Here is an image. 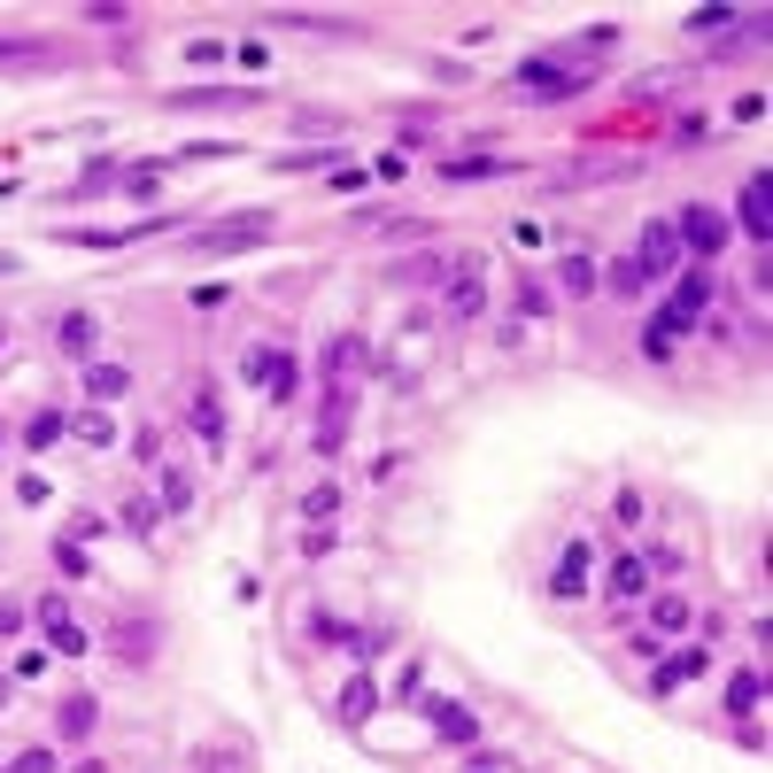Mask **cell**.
<instances>
[{
  "mask_svg": "<svg viewBox=\"0 0 773 773\" xmlns=\"http://www.w3.org/2000/svg\"><path fill=\"white\" fill-rule=\"evenodd\" d=\"M55 349H62V357H77V364H94V349H101V325H94V310H70V317L55 325Z\"/></svg>",
  "mask_w": 773,
  "mask_h": 773,
  "instance_id": "obj_6",
  "label": "cell"
},
{
  "mask_svg": "<svg viewBox=\"0 0 773 773\" xmlns=\"http://www.w3.org/2000/svg\"><path fill=\"white\" fill-rule=\"evenodd\" d=\"M442 271H449V264H442V255H418V264H402L395 279H402V287H434Z\"/></svg>",
  "mask_w": 773,
  "mask_h": 773,
  "instance_id": "obj_33",
  "label": "cell"
},
{
  "mask_svg": "<svg viewBox=\"0 0 773 773\" xmlns=\"http://www.w3.org/2000/svg\"><path fill=\"white\" fill-rule=\"evenodd\" d=\"M650 627L657 635H689L697 627V604H689V595H673V588H657L650 595Z\"/></svg>",
  "mask_w": 773,
  "mask_h": 773,
  "instance_id": "obj_10",
  "label": "cell"
},
{
  "mask_svg": "<svg viewBox=\"0 0 773 773\" xmlns=\"http://www.w3.org/2000/svg\"><path fill=\"white\" fill-rule=\"evenodd\" d=\"M519 310H527V317H534V310L549 317V287H534V279H527V287H519Z\"/></svg>",
  "mask_w": 773,
  "mask_h": 773,
  "instance_id": "obj_41",
  "label": "cell"
},
{
  "mask_svg": "<svg viewBox=\"0 0 773 773\" xmlns=\"http://www.w3.org/2000/svg\"><path fill=\"white\" fill-rule=\"evenodd\" d=\"M434 727H442L449 742H472V735H480V720H472L464 704H449V697H434Z\"/></svg>",
  "mask_w": 773,
  "mask_h": 773,
  "instance_id": "obj_24",
  "label": "cell"
},
{
  "mask_svg": "<svg viewBox=\"0 0 773 773\" xmlns=\"http://www.w3.org/2000/svg\"><path fill=\"white\" fill-rule=\"evenodd\" d=\"M349 410H357V387H333L325 410H317V449L340 457V442H349Z\"/></svg>",
  "mask_w": 773,
  "mask_h": 773,
  "instance_id": "obj_5",
  "label": "cell"
},
{
  "mask_svg": "<svg viewBox=\"0 0 773 773\" xmlns=\"http://www.w3.org/2000/svg\"><path fill=\"white\" fill-rule=\"evenodd\" d=\"M24 627V604H0V635H16Z\"/></svg>",
  "mask_w": 773,
  "mask_h": 773,
  "instance_id": "obj_42",
  "label": "cell"
},
{
  "mask_svg": "<svg viewBox=\"0 0 773 773\" xmlns=\"http://www.w3.org/2000/svg\"><path fill=\"white\" fill-rule=\"evenodd\" d=\"M650 565H642V549L635 557H612V572H604V595H619V604H635V595H650Z\"/></svg>",
  "mask_w": 773,
  "mask_h": 773,
  "instance_id": "obj_8",
  "label": "cell"
},
{
  "mask_svg": "<svg viewBox=\"0 0 773 773\" xmlns=\"http://www.w3.org/2000/svg\"><path fill=\"white\" fill-rule=\"evenodd\" d=\"M271 240V217L264 209H240V225H217V232H202L194 247L202 255H232V247H264Z\"/></svg>",
  "mask_w": 773,
  "mask_h": 773,
  "instance_id": "obj_4",
  "label": "cell"
},
{
  "mask_svg": "<svg viewBox=\"0 0 773 773\" xmlns=\"http://www.w3.org/2000/svg\"><path fill=\"white\" fill-rule=\"evenodd\" d=\"M186 418H194V434H202V442H209V449H225V402H217V387H202V395H194V410H186Z\"/></svg>",
  "mask_w": 773,
  "mask_h": 773,
  "instance_id": "obj_18",
  "label": "cell"
},
{
  "mask_svg": "<svg viewBox=\"0 0 773 773\" xmlns=\"http://www.w3.org/2000/svg\"><path fill=\"white\" fill-rule=\"evenodd\" d=\"M47 642H55V650H62V657H85V650H94V635H85V627H77V619H62V627H55V635H47Z\"/></svg>",
  "mask_w": 773,
  "mask_h": 773,
  "instance_id": "obj_32",
  "label": "cell"
},
{
  "mask_svg": "<svg viewBox=\"0 0 773 773\" xmlns=\"http://www.w3.org/2000/svg\"><path fill=\"white\" fill-rule=\"evenodd\" d=\"M194 503V480L186 472H162V510H186Z\"/></svg>",
  "mask_w": 773,
  "mask_h": 773,
  "instance_id": "obj_35",
  "label": "cell"
},
{
  "mask_svg": "<svg viewBox=\"0 0 773 773\" xmlns=\"http://www.w3.org/2000/svg\"><path fill=\"white\" fill-rule=\"evenodd\" d=\"M495 170H510V162L472 147V155H449V162H442V179H449V186H464V179H495Z\"/></svg>",
  "mask_w": 773,
  "mask_h": 773,
  "instance_id": "obj_19",
  "label": "cell"
},
{
  "mask_svg": "<svg viewBox=\"0 0 773 773\" xmlns=\"http://www.w3.org/2000/svg\"><path fill=\"white\" fill-rule=\"evenodd\" d=\"M588 85H595V70L565 62V55H527L519 62V101H572V94H588Z\"/></svg>",
  "mask_w": 773,
  "mask_h": 773,
  "instance_id": "obj_1",
  "label": "cell"
},
{
  "mask_svg": "<svg viewBox=\"0 0 773 773\" xmlns=\"http://www.w3.org/2000/svg\"><path fill=\"white\" fill-rule=\"evenodd\" d=\"M689 32H735V9H697Z\"/></svg>",
  "mask_w": 773,
  "mask_h": 773,
  "instance_id": "obj_39",
  "label": "cell"
},
{
  "mask_svg": "<svg viewBox=\"0 0 773 773\" xmlns=\"http://www.w3.org/2000/svg\"><path fill=\"white\" fill-rule=\"evenodd\" d=\"M271 24H294V32H333V39L364 32V24H349V16H271Z\"/></svg>",
  "mask_w": 773,
  "mask_h": 773,
  "instance_id": "obj_31",
  "label": "cell"
},
{
  "mask_svg": "<svg viewBox=\"0 0 773 773\" xmlns=\"http://www.w3.org/2000/svg\"><path fill=\"white\" fill-rule=\"evenodd\" d=\"M0 704H9V673H0Z\"/></svg>",
  "mask_w": 773,
  "mask_h": 773,
  "instance_id": "obj_44",
  "label": "cell"
},
{
  "mask_svg": "<svg viewBox=\"0 0 773 773\" xmlns=\"http://www.w3.org/2000/svg\"><path fill=\"white\" fill-rule=\"evenodd\" d=\"M255 94H232V85H186V94H170V109H247Z\"/></svg>",
  "mask_w": 773,
  "mask_h": 773,
  "instance_id": "obj_14",
  "label": "cell"
},
{
  "mask_svg": "<svg viewBox=\"0 0 773 773\" xmlns=\"http://www.w3.org/2000/svg\"><path fill=\"white\" fill-rule=\"evenodd\" d=\"M619 47V24H588L572 47H565V62H588V55H612Z\"/></svg>",
  "mask_w": 773,
  "mask_h": 773,
  "instance_id": "obj_25",
  "label": "cell"
},
{
  "mask_svg": "<svg viewBox=\"0 0 773 773\" xmlns=\"http://www.w3.org/2000/svg\"><path fill=\"white\" fill-rule=\"evenodd\" d=\"M557 279H565V294H595V287H604V271H595L588 255H565V264H557Z\"/></svg>",
  "mask_w": 773,
  "mask_h": 773,
  "instance_id": "obj_28",
  "label": "cell"
},
{
  "mask_svg": "<svg viewBox=\"0 0 773 773\" xmlns=\"http://www.w3.org/2000/svg\"><path fill=\"white\" fill-rule=\"evenodd\" d=\"M9 271H16V255H9V247H0V279H9Z\"/></svg>",
  "mask_w": 773,
  "mask_h": 773,
  "instance_id": "obj_43",
  "label": "cell"
},
{
  "mask_svg": "<svg viewBox=\"0 0 773 773\" xmlns=\"http://www.w3.org/2000/svg\"><path fill=\"white\" fill-rule=\"evenodd\" d=\"M673 232H680V247H689V255H720V247H727V217H720L712 202H689V209L673 217Z\"/></svg>",
  "mask_w": 773,
  "mask_h": 773,
  "instance_id": "obj_3",
  "label": "cell"
},
{
  "mask_svg": "<svg viewBox=\"0 0 773 773\" xmlns=\"http://www.w3.org/2000/svg\"><path fill=\"white\" fill-rule=\"evenodd\" d=\"M155 519H162V503H147V495L124 503V527H132V534H155Z\"/></svg>",
  "mask_w": 773,
  "mask_h": 773,
  "instance_id": "obj_36",
  "label": "cell"
},
{
  "mask_svg": "<svg viewBox=\"0 0 773 773\" xmlns=\"http://www.w3.org/2000/svg\"><path fill=\"white\" fill-rule=\"evenodd\" d=\"M264 387H271V402H294V387H302V372H294V357H279Z\"/></svg>",
  "mask_w": 773,
  "mask_h": 773,
  "instance_id": "obj_34",
  "label": "cell"
},
{
  "mask_svg": "<svg viewBox=\"0 0 773 773\" xmlns=\"http://www.w3.org/2000/svg\"><path fill=\"white\" fill-rule=\"evenodd\" d=\"M480 310H487V279L472 264H457L449 271V317H480Z\"/></svg>",
  "mask_w": 773,
  "mask_h": 773,
  "instance_id": "obj_11",
  "label": "cell"
},
{
  "mask_svg": "<svg viewBox=\"0 0 773 773\" xmlns=\"http://www.w3.org/2000/svg\"><path fill=\"white\" fill-rule=\"evenodd\" d=\"M333 510H340V487H310L302 495V519H333Z\"/></svg>",
  "mask_w": 773,
  "mask_h": 773,
  "instance_id": "obj_37",
  "label": "cell"
},
{
  "mask_svg": "<svg viewBox=\"0 0 773 773\" xmlns=\"http://www.w3.org/2000/svg\"><path fill=\"white\" fill-rule=\"evenodd\" d=\"M604 279H612V294H619V302H635V294L650 287V279H642V264H635V255H619V264H612Z\"/></svg>",
  "mask_w": 773,
  "mask_h": 773,
  "instance_id": "obj_30",
  "label": "cell"
},
{
  "mask_svg": "<svg viewBox=\"0 0 773 773\" xmlns=\"http://www.w3.org/2000/svg\"><path fill=\"white\" fill-rule=\"evenodd\" d=\"M55 727H62V742H85V735L101 727V704H94V697H62V720H55Z\"/></svg>",
  "mask_w": 773,
  "mask_h": 773,
  "instance_id": "obj_16",
  "label": "cell"
},
{
  "mask_svg": "<svg viewBox=\"0 0 773 773\" xmlns=\"http://www.w3.org/2000/svg\"><path fill=\"white\" fill-rule=\"evenodd\" d=\"M379 712V689H372V680H349V689H340V720H349V727H364Z\"/></svg>",
  "mask_w": 773,
  "mask_h": 773,
  "instance_id": "obj_23",
  "label": "cell"
},
{
  "mask_svg": "<svg viewBox=\"0 0 773 773\" xmlns=\"http://www.w3.org/2000/svg\"><path fill=\"white\" fill-rule=\"evenodd\" d=\"M364 357H372L364 340H357V333H340L333 349H325V372H333V387H349V372H364Z\"/></svg>",
  "mask_w": 773,
  "mask_h": 773,
  "instance_id": "obj_17",
  "label": "cell"
},
{
  "mask_svg": "<svg viewBox=\"0 0 773 773\" xmlns=\"http://www.w3.org/2000/svg\"><path fill=\"white\" fill-rule=\"evenodd\" d=\"M62 434H70V418H62V410H39V418H32V425H24V442H32V449H39V457H47V449H55V442H62Z\"/></svg>",
  "mask_w": 773,
  "mask_h": 773,
  "instance_id": "obj_27",
  "label": "cell"
},
{
  "mask_svg": "<svg viewBox=\"0 0 773 773\" xmlns=\"http://www.w3.org/2000/svg\"><path fill=\"white\" fill-rule=\"evenodd\" d=\"M124 387H132V372H124V364H101V357L85 364V402H117Z\"/></svg>",
  "mask_w": 773,
  "mask_h": 773,
  "instance_id": "obj_15",
  "label": "cell"
},
{
  "mask_svg": "<svg viewBox=\"0 0 773 773\" xmlns=\"http://www.w3.org/2000/svg\"><path fill=\"white\" fill-rule=\"evenodd\" d=\"M758 704H765V673H758V665H742V673L727 680V712H742V720H750Z\"/></svg>",
  "mask_w": 773,
  "mask_h": 773,
  "instance_id": "obj_20",
  "label": "cell"
},
{
  "mask_svg": "<svg viewBox=\"0 0 773 773\" xmlns=\"http://www.w3.org/2000/svg\"><path fill=\"white\" fill-rule=\"evenodd\" d=\"M0 340H9V333H0Z\"/></svg>",
  "mask_w": 773,
  "mask_h": 773,
  "instance_id": "obj_46",
  "label": "cell"
},
{
  "mask_svg": "<svg viewBox=\"0 0 773 773\" xmlns=\"http://www.w3.org/2000/svg\"><path fill=\"white\" fill-rule=\"evenodd\" d=\"M271 170H287V179L294 170H340V147H302V155H279Z\"/></svg>",
  "mask_w": 773,
  "mask_h": 773,
  "instance_id": "obj_29",
  "label": "cell"
},
{
  "mask_svg": "<svg viewBox=\"0 0 773 773\" xmlns=\"http://www.w3.org/2000/svg\"><path fill=\"white\" fill-rule=\"evenodd\" d=\"M549 595H557V604H580V595H588V542H572V549L557 557V572H549Z\"/></svg>",
  "mask_w": 773,
  "mask_h": 773,
  "instance_id": "obj_7",
  "label": "cell"
},
{
  "mask_svg": "<svg viewBox=\"0 0 773 773\" xmlns=\"http://www.w3.org/2000/svg\"><path fill=\"white\" fill-rule=\"evenodd\" d=\"M9 773H62V765H55V750H24Z\"/></svg>",
  "mask_w": 773,
  "mask_h": 773,
  "instance_id": "obj_40",
  "label": "cell"
},
{
  "mask_svg": "<svg viewBox=\"0 0 773 773\" xmlns=\"http://www.w3.org/2000/svg\"><path fill=\"white\" fill-rule=\"evenodd\" d=\"M712 287H720L712 271H680V287H673V302H665V310H680V317L697 325V317H704V302H712Z\"/></svg>",
  "mask_w": 773,
  "mask_h": 773,
  "instance_id": "obj_12",
  "label": "cell"
},
{
  "mask_svg": "<svg viewBox=\"0 0 773 773\" xmlns=\"http://www.w3.org/2000/svg\"><path fill=\"white\" fill-rule=\"evenodd\" d=\"M472 773H503V765H472Z\"/></svg>",
  "mask_w": 773,
  "mask_h": 773,
  "instance_id": "obj_45",
  "label": "cell"
},
{
  "mask_svg": "<svg viewBox=\"0 0 773 773\" xmlns=\"http://www.w3.org/2000/svg\"><path fill=\"white\" fill-rule=\"evenodd\" d=\"M642 279H680V264H689V247H680V232H673V217H657L650 232H642Z\"/></svg>",
  "mask_w": 773,
  "mask_h": 773,
  "instance_id": "obj_2",
  "label": "cell"
},
{
  "mask_svg": "<svg viewBox=\"0 0 773 773\" xmlns=\"http://www.w3.org/2000/svg\"><path fill=\"white\" fill-rule=\"evenodd\" d=\"M70 434H77L85 449H109V442H117V418H109V410H77V418H70Z\"/></svg>",
  "mask_w": 773,
  "mask_h": 773,
  "instance_id": "obj_21",
  "label": "cell"
},
{
  "mask_svg": "<svg viewBox=\"0 0 773 773\" xmlns=\"http://www.w3.org/2000/svg\"><path fill=\"white\" fill-rule=\"evenodd\" d=\"M0 62H55V47L32 32H0Z\"/></svg>",
  "mask_w": 773,
  "mask_h": 773,
  "instance_id": "obj_26",
  "label": "cell"
},
{
  "mask_svg": "<svg viewBox=\"0 0 773 773\" xmlns=\"http://www.w3.org/2000/svg\"><path fill=\"white\" fill-rule=\"evenodd\" d=\"M680 333H689V317H680V310H657V317L642 325V357H650V364H665V357L680 349Z\"/></svg>",
  "mask_w": 773,
  "mask_h": 773,
  "instance_id": "obj_9",
  "label": "cell"
},
{
  "mask_svg": "<svg viewBox=\"0 0 773 773\" xmlns=\"http://www.w3.org/2000/svg\"><path fill=\"white\" fill-rule=\"evenodd\" d=\"M742 232H750V240H773V217H765V170H750V179H742Z\"/></svg>",
  "mask_w": 773,
  "mask_h": 773,
  "instance_id": "obj_13",
  "label": "cell"
},
{
  "mask_svg": "<svg viewBox=\"0 0 773 773\" xmlns=\"http://www.w3.org/2000/svg\"><path fill=\"white\" fill-rule=\"evenodd\" d=\"M704 665H712V657H704V650H673V657H665V665H657V689H680V680H697V673H704Z\"/></svg>",
  "mask_w": 773,
  "mask_h": 773,
  "instance_id": "obj_22",
  "label": "cell"
},
{
  "mask_svg": "<svg viewBox=\"0 0 773 773\" xmlns=\"http://www.w3.org/2000/svg\"><path fill=\"white\" fill-rule=\"evenodd\" d=\"M271 364H279V349H247V357H240V372H247L255 387H264V379H271Z\"/></svg>",
  "mask_w": 773,
  "mask_h": 773,
  "instance_id": "obj_38",
  "label": "cell"
}]
</instances>
